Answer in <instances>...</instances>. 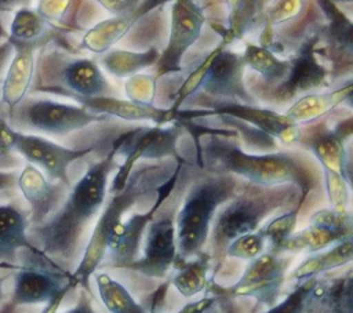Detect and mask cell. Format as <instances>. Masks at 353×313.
<instances>
[{"label": "cell", "instance_id": "obj_24", "mask_svg": "<svg viewBox=\"0 0 353 313\" xmlns=\"http://www.w3.org/2000/svg\"><path fill=\"white\" fill-rule=\"evenodd\" d=\"M353 90V79L345 81L341 87L328 91H314L296 98L284 112V114L298 125H306L321 120L343 103Z\"/></svg>", "mask_w": 353, "mask_h": 313}, {"label": "cell", "instance_id": "obj_25", "mask_svg": "<svg viewBox=\"0 0 353 313\" xmlns=\"http://www.w3.org/2000/svg\"><path fill=\"white\" fill-rule=\"evenodd\" d=\"M350 262H353V236L310 254L294 270H291L290 277L299 283L346 266Z\"/></svg>", "mask_w": 353, "mask_h": 313}, {"label": "cell", "instance_id": "obj_26", "mask_svg": "<svg viewBox=\"0 0 353 313\" xmlns=\"http://www.w3.org/2000/svg\"><path fill=\"white\" fill-rule=\"evenodd\" d=\"M229 15L228 25L221 26V40L230 44L251 33L263 19L265 10L270 0H226Z\"/></svg>", "mask_w": 353, "mask_h": 313}, {"label": "cell", "instance_id": "obj_34", "mask_svg": "<svg viewBox=\"0 0 353 313\" xmlns=\"http://www.w3.org/2000/svg\"><path fill=\"white\" fill-rule=\"evenodd\" d=\"M303 7V0H270L263 14V33L266 36L272 29L295 19Z\"/></svg>", "mask_w": 353, "mask_h": 313}, {"label": "cell", "instance_id": "obj_36", "mask_svg": "<svg viewBox=\"0 0 353 313\" xmlns=\"http://www.w3.org/2000/svg\"><path fill=\"white\" fill-rule=\"evenodd\" d=\"M266 240L258 232H251L234 239L225 251V258H233L240 261H251L266 251Z\"/></svg>", "mask_w": 353, "mask_h": 313}, {"label": "cell", "instance_id": "obj_17", "mask_svg": "<svg viewBox=\"0 0 353 313\" xmlns=\"http://www.w3.org/2000/svg\"><path fill=\"white\" fill-rule=\"evenodd\" d=\"M174 189L164 193L153 205L141 211L128 212L110 229L105 244V258L99 269L113 267L124 270L139 256L145 230L149 222L164 201L171 196Z\"/></svg>", "mask_w": 353, "mask_h": 313}, {"label": "cell", "instance_id": "obj_31", "mask_svg": "<svg viewBox=\"0 0 353 313\" xmlns=\"http://www.w3.org/2000/svg\"><path fill=\"white\" fill-rule=\"evenodd\" d=\"M327 284H321L317 277L299 281L298 285L288 292L284 299L277 301L268 310L261 313H307L314 302L325 292Z\"/></svg>", "mask_w": 353, "mask_h": 313}, {"label": "cell", "instance_id": "obj_3", "mask_svg": "<svg viewBox=\"0 0 353 313\" xmlns=\"http://www.w3.org/2000/svg\"><path fill=\"white\" fill-rule=\"evenodd\" d=\"M181 163L182 157L141 161L132 168L121 190L108 193L109 197H106L92 226L81 258L70 273L77 287L88 290L90 279L99 269L105 258V244L110 229L138 204L154 203L170 185Z\"/></svg>", "mask_w": 353, "mask_h": 313}, {"label": "cell", "instance_id": "obj_23", "mask_svg": "<svg viewBox=\"0 0 353 313\" xmlns=\"http://www.w3.org/2000/svg\"><path fill=\"white\" fill-rule=\"evenodd\" d=\"M325 17V23L317 28L320 48L328 50L331 58L353 65V19H350L332 0H316ZM330 58V59H331Z\"/></svg>", "mask_w": 353, "mask_h": 313}, {"label": "cell", "instance_id": "obj_50", "mask_svg": "<svg viewBox=\"0 0 353 313\" xmlns=\"http://www.w3.org/2000/svg\"><path fill=\"white\" fill-rule=\"evenodd\" d=\"M335 3H341V4H353V0H332Z\"/></svg>", "mask_w": 353, "mask_h": 313}, {"label": "cell", "instance_id": "obj_16", "mask_svg": "<svg viewBox=\"0 0 353 313\" xmlns=\"http://www.w3.org/2000/svg\"><path fill=\"white\" fill-rule=\"evenodd\" d=\"M353 236V212L321 208L314 211L306 228L295 230L279 248L287 254H314Z\"/></svg>", "mask_w": 353, "mask_h": 313}, {"label": "cell", "instance_id": "obj_44", "mask_svg": "<svg viewBox=\"0 0 353 313\" xmlns=\"http://www.w3.org/2000/svg\"><path fill=\"white\" fill-rule=\"evenodd\" d=\"M18 171L15 170H0V193L11 190L17 186Z\"/></svg>", "mask_w": 353, "mask_h": 313}, {"label": "cell", "instance_id": "obj_29", "mask_svg": "<svg viewBox=\"0 0 353 313\" xmlns=\"http://www.w3.org/2000/svg\"><path fill=\"white\" fill-rule=\"evenodd\" d=\"M211 255L203 251L199 255L185 259L175 265L176 272L171 279V284L185 298H192L208 287V273L211 267Z\"/></svg>", "mask_w": 353, "mask_h": 313}, {"label": "cell", "instance_id": "obj_19", "mask_svg": "<svg viewBox=\"0 0 353 313\" xmlns=\"http://www.w3.org/2000/svg\"><path fill=\"white\" fill-rule=\"evenodd\" d=\"M54 40H17L7 37V43L11 47L12 58L7 66V72L0 88V101L6 110L12 109L25 97L29 95L36 57L41 47Z\"/></svg>", "mask_w": 353, "mask_h": 313}, {"label": "cell", "instance_id": "obj_6", "mask_svg": "<svg viewBox=\"0 0 353 313\" xmlns=\"http://www.w3.org/2000/svg\"><path fill=\"white\" fill-rule=\"evenodd\" d=\"M32 94H50L77 101L116 95V90L95 59L74 55L51 41L37 52L29 91V95Z\"/></svg>", "mask_w": 353, "mask_h": 313}, {"label": "cell", "instance_id": "obj_27", "mask_svg": "<svg viewBox=\"0 0 353 313\" xmlns=\"http://www.w3.org/2000/svg\"><path fill=\"white\" fill-rule=\"evenodd\" d=\"M160 57L157 47H148L142 51L110 48L98 55V63L113 77L128 79L148 68H154Z\"/></svg>", "mask_w": 353, "mask_h": 313}, {"label": "cell", "instance_id": "obj_30", "mask_svg": "<svg viewBox=\"0 0 353 313\" xmlns=\"http://www.w3.org/2000/svg\"><path fill=\"white\" fill-rule=\"evenodd\" d=\"M101 302L109 313H148V310L131 295L119 280L106 272L92 274Z\"/></svg>", "mask_w": 353, "mask_h": 313}, {"label": "cell", "instance_id": "obj_2", "mask_svg": "<svg viewBox=\"0 0 353 313\" xmlns=\"http://www.w3.org/2000/svg\"><path fill=\"white\" fill-rule=\"evenodd\" d=\"M117 167L112 142L105 156L91 163L72 185L61 207L41 225L29 226L30 244L58 267L72 273L79 263L88 240V228L105 204L109 178Z\"/></svg>", "mask_w": 353, "mask_h": 313}, {"label": "cell", "instance_id": "obj_5", "mask_svg": "<svg viewBox=\"0 0 353 313\" xmlns=\"http://www.w3.org/2000/svg\"><path fill=\"white\" fill-rule=\"evenodd\" d=\"M245 182L230 174L205 172L186 190L176 210V245L175 265L203 252L208 243L211 226L218 210L233 199ZM175 267V266H174Z\"/></svg>", "mask_w": 353, "mask_h": 313}, {"label": "cell", "instance_id": "obj_49", "mask_svg": "<svg viewBox=\"0 0 353 313\" xmlns=\"http://www.w3.org/2000/svg\"><path fill=\"white\" fill-rule=\"evenodd\" d=\"M1 270V269H0ZM7 276H1L0 273V303L3 302V298H4V290H3V285H4V281H6Z\"/></svg>", "mask_w": 353, "mask_h": 313}, {"label": "cell", "instance_id": "obj_42", "mask_svg": "<svg viewBox=\"0 0 353 313\" xmlns=\"http://www.w3.org/2000/svg\"><path fill=\"white\" fill-rule=\"evenodd\" d=\"M216 296H211V298H201L199 301L194 302H189L186 303L183 307H181L178 312L175 313H201L203 310H205L207 307H210L214 302H216Z\"/></svg>", "mask_w": 353, "mask_h": 313}, {"label": "cell", "instance_id": "obj_35", "mask_svg": "<svg viewBox=\"0 0 353 313\" xmlns=\"http://www.w3.org/2000/svg\"><path fill=\"white\" fill-rule=\"evenodd\" d=\"M157 83L159 80L154 74L149 73H137L128 77L124 83V92L127 99L142 103V105H154L157 95Z\"/></svg>", "mask_w": 353, "mask_h": 313}, {"label": "cell", "instance_id": "obj_8", "mask_svg": "<svg viewBox=\"0 0 353 313\" xmlns=\"http://www.w3.org/2000/svg\"><path fill=\"white\" fill-rule=\"evenodd\" d=\"M110 120L109 116L90 112L76 102H59L33 95L25 97L18 105L7 110V121L14 130L43 137L62 138L92 124Z\"/></svg>", "mask_w": 353, "mask_h": 313}, {"label": "cell", "instance_id": "obj_46", "mask_svg": "<svg viewBox=\"0 0 353 313\" xmlns=\"http://www.w3.org/2000/svg\"><path fill=\"white\" fill-rule=\"evenodd\" d=\"M218 301H219V306H221V313H239L233 298L229 296H223V295H216Z\"/></svg>", "mask_w": 353, "mask_h": 313}, {"label": "cell", "instance_id": "obj_39", "mask_svg": "<svg viewBox=\"0 0 353 313\" xmlns=\"http://www.w3.org/2000/svg\"><path fill=\"white\" fill-rule=\"evenodd\" d=\"M94 1L112 17L130 14L135 11L142 3V0H94Z\"/></svg>", "mask_w": 353, "mask_h": 313}, {"label": "cell", "instance_id": "obj_11", "mask_svg": "<svg viewBox=\"0 0 353 313\" xmlns=\"http://www.w3.org/2000/svg\"><path fill=\"white\" fill-rule=\"evenodd\" d=\"M172 193L149 222L139 256L124 270L150 279H164L175 266L178 256L175 226L178 199H172Z\"/></svg>", "mask_w": 353, "mask_h": 313}, {"label": "cell", "instance_id": "obj_22", "mask_svg": "<svg viewBox=\"0 0 353 313\" xmlns=\"http://www.w3.org/2000/svg\"><path fill=\"white\" fill-rule=\"evenodd\" d=\"M163 1L165 0H142L139 7L130 14L110 17L94 23L85 29L79 48L98 55L103 54L124 39L135 23H138L150 10H154Z\"/></svg>", "mask_w": 353, "mask_h": 313}, {"label": "cell", "instance_id": "obj_38", "mask_svg": "<svg viewBox=\"0 0 353 313\" xmlns=\"http://www.w3.org/2000/svg\"><path fill=\"white\" fill-rule=\"evenodd\" d=\"M324 189L330 208L345 212L347 211L349 201V189L345 179V175L341 174H323Z\"/></svg>", "mask_w": 353, "mask_h": 313}, {"label": "cell", "instance_id": "obj_4", "mask_svg": "<svg viewBox=\"0 0 353 313\" xmlns=\"http://www.w3.org/2000/svg\"><path fill=\"white\" fill-rule=\"evenodd\" d=\"M306 203L295 185L256 186L244 183L241 190L225 203L216 212L210 232V255L221 263L226 247L237 237L258 230L272 215Z\"/></svg>", "mask_w": 353, "mask_h": 313}, {"label": "cell", "instance_id": "obj_21", "mask_svg": "<svg viewBox=\"0 0 353 313\" xmlns=\"http://www.w3.org/2000/svg\"><path fill=\"white\" fill-rule=\"evenodd\" d=\"M29 211L18 201L0 203V269H17L23 250H34L28 239Z\"/></svg>", "mask_w": 353, "mask_h": 313}, {"label": "cell", "instance_id": "obj_37", "mask_svg": "<svg viewBox=\"0 0 353 313\" xmlns=\"http://www.w3.org/2000/svg\"><path fill=\"white\" fill-rule=\"evenodd\" d=\"M73 0H39L36 12L55 33L66 32L68 22L66 17L72 8Z\"/></svg>", "mask_w": 353, "mask_h": 313}, {"label": "cell", "instance_id": "obj_20", "mask_svg": "<svg viewBox=\"0 0 353 313\" xmlns=\"http://www.w3.org/2000/svg\"><path fill=\"white\" fill-rule=\"evenodd\" d=\"M74 102L97 114H105L110 119L116 117L124 121H149L157 125H165L178 120V110L175 112L171 108L157 105H142L116 95L83 98Z\"/></svg>", "mask_w": 353, "mask_h": 313}, {"label": "cell", "instance_id": "obj_1", "mask_svg": "<svg viewBox=\"0 0 353 313\" xmlns=\"http://www.w3.org/2000/svg\"><path fill=\"white\" fill-rule=\"evenodd\" d=\"M178 123L194 138L196 160L205 172L230 174L247 183L265 188L291 183L301 189L306 201L319 188L317 168L296 152H247L240 146L233 130L212 128L194 120H178Z\"/></svg>", "mask_w": 353, "mask_h": 313}, {"label": "cell", "instance_id": "obj_10", "mask_svg": "<svg viewBox=\"0 0 353 313\" xmlns=\"http://www.w3.org/2000/svg\"><path fill=\"white\" fill-rule=\"evenodd\" d=\"M292 256V254L266 250L256 258L248 261L236 283L229 287H221L210 280L207 290H211L215 295L233 299L252 298L258 306L270 307L280 298Z\"/></svg>", "mask_w": 353, "mask_h": 313}, {"label": "cell", "instance_id": "obj_45", "mask_svg": "<svg viewBox=\"0 0 353 313\" xmlns=\"http://www.w3.org/2000/svg\"><path fill=\"white\" fill-rule=\"evenodd\" d=\"M30 0H0V12L15 11L19 7H29Z\"/></svg>", "mask_w": 353, "mask_h": 313}, {"label": "cell", "instance_id": "obj_33", "mask_svg": "<svg viewBox=\"0 0 353 313\" xmlns=\"http://www.w3.org/2000/svg\"><path fill=\"white\" fill-rule=\"evenodd\" d=\"M303 203H298L290 210H285L280 214H276L270 219H268L259 229L258 232L265 237L266 244L269 248L279 252L280 245L295 232L298 218L301 211L303 210Z\"/></svg>", "mask_w": 353, "mask_h": 313}, {"label": "cell", "instance_id": "obj_12", "mask_svg": "<svg viewBox=\"0 0 353 313\" xmlns=\"http://www.w3.org/2000/svg\"><path fill=\"white\" fill-rule=\"evenodd\" d=\"M204 25L205 14L196 0L172 1L167 44L154 65L153 74L157 80L183 70V58L201 36Z\"/></svg>", "mask_w": 353, "mask_h": 313}, {"label": "cell", "instance_id": "obj_13", "mask_svg": "<svg viewBox=\"0 0 353 313\" xmlns=\"http://www.w3.org/2000/svg\"><path fill=\"white\" fill-rule=\"evenodd\" d=\"M319 46L320 39L316 29L314 33L303 39L288 57V74L281 84L270 90V101L285 103L305 94L319 91L328 84L332 76L321 59Z\"/></svg>", "mask_w": 353, "mask_h": 313}, {"label": "cell", "instance_id": "obj_7", "mask_svg": "<svg viewBox=\"0 0 353 313\" xmlns=\"http://www.w3.org/2000/svg\"><path fill=\"white\" fill-rule=\"evenodd\" d=\"M223 40L207 52L199 63L185 76L176 88L172 110H179L193 95L203 94L214 99L258 103V99L248 91L244 81L245 63L241 54L228 48Z\"/></svg>", "mask_w": 353, "mask_h": 313}, {"label": "cell", "instance_id": "obj_15", "mask_svg": "<svg viewBox=\"0 0 353 313\" xmlns=\"http://www.w3.org/2000/svg\"><path fill=\"white\" fill-rule=\"evenodd\" d=\"M350 137H353V113L332 125L325 117L301 125L296 145L313 154L323 174L345 175V157Z\"/></svg>", "mask_w": 353, "mask_h": 313}, {"label": "cell", "instance_id": "obj_9", "mask_svg": "<svg viewBox=\"0 0 353 313\" xmlns=\"http://www.w3.org/2000/svg\"><path fill=\"white\" fill-rule=\"evenodd\" d=\"M183 128L178 121L165 125H137L119 134L112 142L121 163L109 182L108 193H116L125 185L132 168L141 161L179 159L178 141Z\"/></svg>", "mask_w": 353, "mask_h": 313}, {"label": "cell", "instance_id": "obj_14", "mask_svg": "<svg viewBox=\"0 0 353 313\" xmlns=\"http://www.w3.org/2000/svg\"><path fill=\"white\" fill-rule=\"evenodd\" d=\"M95 145L70 148L57 143L43 135L14 131L11 150L18 153L26 163L37 167L51 181H58L72 188L69 168L74 161L81 160L95 150Z\"/></svg>", "mask_w": 353, "mask_h": 313}, {"label": "cell", "instance_id": "obj_40", "mask_svg": "<svg viewBox=\"0 0 353 313\" xmlns=\"http://www.w3.org/2000/svg\"><path fill=\"white\" fill-rule=\"evenodd\" d=\"M79 290L80 291H79L76 303L72 307H69L68 310H65L63 313H98L94 307L92 298H91L90 292L87 291V288L79 287Z\"/></svg>", "mask_w": 353, "mask_h": 313}, {"label": "cell", "instance_id": "obj_28", "mask_svg": "<svg viewBox=\"0 0 353 313\" xmlns=\"http://www.w3.org/2000/svg\"><path fill=\"white\" fill-rule=\"evenodd\" d=\"M241 55L245 68L255 72L261 77V80L270 88L281 84L288 74L290 59L280 58L277 52L266 46L247 43Z\"/></svg>", "mask_w": 353, "mask_h": 313}, {"label": "cell", "instance_id": "obj_43", "mask_svg": "<svg viewBox=\"0 0 353 313\" xmlns=\"http://www.w3.org/2000/svg\"><path fill=\"white\" fill-rule=\"evenodd\" d=\"M345 179L347 183V189L353 194V142H347L346 157H345Z\"/></svg>", "mask_w": 353, "mask_h": 313}, {"label": "cell", "instance_id": "obj_47", "mask_svg": "<svg viewBox=\"0 0 353 313\" xmlns=\"http://www.w3.org/2000/svg\"><path fill=\"white\" fill-rule=\"evenodd\" d=\"M18 165H19V161H8V160L0 159V170H14Z\"/></svg>", "mask_w": 353, "mask_h": 313}, {"label": "cell", "instance_id": "obj_48", "mask_svg": "<svg viewBox=\"0 0 353 313\" xmlns=\"http://www.w3.org/2000/svg\"><path fill=\"white\" fill-rule=\"evenodd\" d=\"M343 106H346V108H349L350 110H353V90L350 91V94L346 97V99L343 101V103H342Z\"/></svg>", "mask_w": 353, "mask_h": 313}, {"label": "cell", "instance_id": "obj_32", "mask_svg": "<svg viewBox=\"0 0 353 313\" xmlns=\"http://www.w3.org/2000/svg\"><path fill=\"white\" fill-rule=\"evenodd\" d=\"M17 40H57V33L48 28L36 10L30 7H19L14 11L10 22L8 36Z\"/></svg>", "mask_w": 353, "mask_h": 313}, {"label": "cell", "instance_id": "obj_41", "mask_svg": "<svg viewBox=\"0 0 353 313\" xmlns=\"http://www.w3.org/2000/svg\"><path fill=\"white\" fill-rule=\"evenodd\" d=\"M73 288H77V284H76L74 281H70L55 298H52L48 303L44 305V307L40 310V313H58V309L61 307L62 301L65 299V296H66Z\"/></svg>", "mask_w": 353, "mask_h": 313}, {"label": "cell", "instance_id": "obj_18", "mask_svg": "<svg viewBox=\"0 0 353 313\" xmlns=\"http://www.w3.org/2000/svg\"><path fill=\"white\" fill-rule=\"evenodd\" d=\"M17 188L28 205L30 226L46 222L61 207L70 189L62 182L51 181L29 163L19 171Z\"/></svg>", "mask_w": 353, "mask_h": 313}]
</instances>
